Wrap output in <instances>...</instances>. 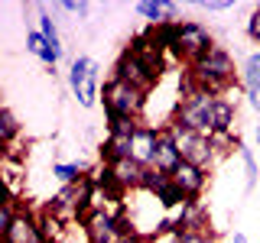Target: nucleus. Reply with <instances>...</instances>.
<instances>
[{
	"instance_id": "nucleus-11",
	"label": "nucleus",
	"mask_w": 260,
	"mask_h": 243,
	"mask_svg": "<svg viewBox=\"0 0 260 243\" xmlns=\"http://www.w3.org/2000/svg\"><path fill=\"white\" fill-rule=\"evenodd\" d=\"M143 172L146 169L134 159H120V162H111L108 166V175L111 182L117 185V191H130V188H140L143 185Z\"/></svg>"
},
{
	"instance_id": "nucleus-29",
	"label": "nucleus",
	"mask_w": 260,
	"mask_h": 243,
	"mask_svg": "<svg viewBox=\"0 0 260 243\" xmlns=\"http://www.w3.org/2000/svg\"><path fill=\"white\" fill-rule=\"evenodd\" d=\"M247 36L254 39V43H260V7L250 13V20H247Z\"/></svg>"
},
{
	"instance_id": "nucleus-13",
	"label": "nucleus",
	"mask_w": 260,
	"mask_h": 243,
	"mask_svg": "<svg viewBox=\"0 0 260 243\" xmlns=\"http://www.w3.org/2000/svg\"><path fill=\"white\" fill-rule=\"evenodd\" d=\"M241 91L247 94V104L254 110H260V49L250 52L244 59V68H241Z\"/></svg>"
},
{
	"instance_id": "nucleus-1",
	"label": "nucleus",
	"mask_w": 260,
	"mask_h": 243,
	"mask_svg": "<svg viewBox=\"0 0 260 243\" xmlns=\"http://www.w3.org/2000/svg\"><path fill=\"white\" fill-rule=\"evenodd\" d=\"M215 101H218L215 94L202 91V88L192 81V75H185L182 97H179L173 124L185 127V130H195V133H202V136H211V110H215Z\"/></svg>"
},
{
	"instance_id": "nucleus-2",
	"label": "nucleus",
	"mask_w": 260,
	"mask_h": 243,
	"mask_svg": "<svg viewBox=\"0 0 260 243\" xmlns=\"http://www.w3.org/2000/svg\"><path fill=\"white\" fill-rule=\"evenodd\" d=\"M189 75H192V81L202 88V91H208L215 97H224V91L234 85V59H231L228 49L215 46L205 59H199L192 65Z\"/></svg>"
},
{
	"instance_id": "nucleus-24",
	"label": "nucleus",
	"mask_w": 260,
	"mask_h": 243,
	"mask_svg": "<svg viewBox=\"0 0 260 243\" xmlns=\"http://www.w3.org/2000/svg\"><path fill=\"white\" fill-rule=\"evenodd\" d=\"M173 243H215L211 230H173Z\"/></svg>"
},
{
	"instance_id": "nucleus-31",
	"label": "nucleus",
	"mask_w": 260,
	"mask_h": 243,
	"mask_svg": "<svg viewBox=\"0 0 260 243\" xmlns=\"http://www.w3.org/2000/svg\"><path fill=\"white\" fill-rule=\"evenodd\" d=\"M257 143H260V127H257Z\"/></svg>"
},
{
	"instance_id": "nucleus-6",
	"label": "nucleus",
	"mask_w": 260,
	"mask_h": 243,
	"mask_svg": "<svg viewBox=\"0 0 260 243\" xmlns=\"http://www.w3.org/2000/svg\"><path fill=\"white\" fill-rule=\"evenodd\" d=\"M169 133H173L176 140V149L179 156H182V162H192V166L199 169H211V162H215V149H211V136H202L195 133V130H185L179 124H169Z\"/></svg>"
},
{
	"instance_id": "nucleus-4",
	"label": "nucleus",
	"mask_w": 260,
	"mask_h": 243,
	"mask_svg": "<svg viewBox=\"0 0 260 243\" xmlns=\"http://www.w3.org/2000/svg\"><path fill=\"white\" fill-rule=\"evenodd\" d=\"M211 49H215V39H211V32L202 26V23L185 20V23H179V29H176V43H173V49H169V52H173L176 59H182V62L195 65L199 59H205Z\"/></svg>"
},
{
	"instance_id": "nucleus-15",
	"label": "nucleus",
	"mask_w": 260,
	"mask_h": 243,
	"mask_svg": "<svg viewBox=\"0 0 260 243\" xmlns=\"http://www.w3.org/2000/svg\"><path fill=\"white\" fill-rule=\"evenodd\" d=\"M101 159H104V166L120 162V159H134V136L108 133V140H104V146H101Z\"/></svg>"
},
{
	"instance_id": "nucleus-12",
	"label": "nucleus",
	"mask_w": 260,
	"mask_h": 243,
	"mask_svg": "<svg viewBox=\"0 0 260 243\" xmlns=\"http://www.w3.org/2000/svg\"><path fill=\"white\" fill-rule=\"evenodd\" d=\"M179 166H182V156H179V149H176L173 133H169V127H159V143H156V156H153L150 169H159V172L173 175Z\"/></svg>"
},
{
	"instance_id": "nucleus-17",
	"label": "nucleus",
	"mask_w": 260,
	"mask_h": 243,
	"mask_svg": "<svg viewBox=\"0 0 260 243\" xmlns=\"http://www.w3.org/2000/svg\"><path fill=\"white\" fill-rule=\"evenodd\" d=\"M36 217H39V227H43L46 243H62V240H65V233H69V230H65V221H62V217L55 214V211L49 208V205L39 211Z\"/></svg>"
},
{
	"instance_id": "nucleus-26",
	"label": "nucleus",
	"mask_w": 260,
	"mask_h": 243,
	"mask_svg": "<svg viewBox=\"0 0 260 243\" xmlns=\"http://www.w3.org/2000/svg\"><path fill=\"white\" fill-rule=\"evenodd\" d=\"M241 159H244V169H247V185H244V188L247 191H254V185H257V162H254V152L247 149V146H241Z\"/></svg>"
},
{
	"instance_id": "nucleus-5",
	"label": "nucleus",
	"mask_w": 260,
	"mask_h": 243,
	"mask_svg": "<svg viewBox=\"0 0 260 243\" xmlns=\"http://www.w3.org/2000/svg\"><path fill=\"white\" fill-rule=\"evenodd\" d=\"M69 88L81 107H94L98 97H101V65L88 55H78L69 68Z\"/></svg>"
},
{
	"instance_id": "nucleus-25",
	"label": "nucleus",
	"mask_w": 260,
	"mask_h": 243,
	"mask_svg": "<svg viewBox=\"0 0 260 243\" xmlns=\"http://www.w3.org/2000/svg\"><path fill=\"white\" fill-rule=\"evenodd\" d=\"M55 10L72 13V16H78V20H85L88 10H91V4H88V0H62V4H55Z\"/></svg>"
},
{
	"instance_id": "nucleus-27",
	"label": "nucleus",
	"mask_w": 260,
	"mask_h": 243,
	"mask_svg": "<svg viewBox=\"0 0 260 243\" xmlns=\"http://www.w3.org/2000/svg\"><path fill=\"white\" fill-rule=\"evenodd\" d=\"M43 49H46V36L39 29H29L26 32V52L36 55V59H43Z\"/></svg>"
},
{
	"instance_id": "nucleus-23",
	"label": "nucleus",
	"mask_w": 260,
	"mask_h": 243,
	"mask_svg": "<svg viewBox=\"0 0 260 243\" xmlns=\"http://www.w3.org/2000/svg\"><path fill=\"white\" fill-rule=\"evenodd\" d=\"M143 124L134 117H108V133H117V136H134Z\"/></svg>"
},
{
	"instance_id": "nucleus-14",
	"label": "nucleus",
	"mask_w": 260,
	"mask_h": 243,
	"mask_svg": "<svg viewBox=\"0 0 260 243\" xmlns=\"http://www.w3.org/2000/svg\"><path fill=\"white\" fill-rule=\"evenodd\" d=\"M156 143H159V127H140L134 133V162H140L143 169L153 166V156H156Z\"/></svg>"
},
{
	"instance_id": "nucleus-8",
	"label": "nucleus",
	"mask_w": 260,
	"mask_h": 243,
	"mask_svg": "<svg viewBox=\"0 0 260 243\" xmlns=\"http://www.w3.org/2000/svg\"><path fill=\"white\" fill-rule=\"evenodd\" d=\"M4 243H46V237H43V227H39V217L32 214L29 208H20L16 211V221H13V227L0 237Z\"/></svg>"
},
{
	"instance_id": "nucleus-10",
	"label": "nucleus",
	"mask_w": 260,
	"mask_h": 243,
	"mask_svg": "<svg viewBox=\"0 0 260 243\" xmlns=\"http://www.w3.org/2000/svg\"><path fill=\"white\" fill-rule=\"evenodd\" d=\"M173 185L189 201H195V198H202V191H205V185H208V172L199 169V166H192V162H182L173 172Z\"/></svg>"
},
{
	"instance_id": "nucleus-22",
	"label": "nucleus",
	"mask_w": 260,
	"mask_h": 243,
	"mask_svg": "<svg viewBox=\"0 0 260 243\" xmlns=\"http://www.w3.org/2000/svg\"><path fill=\"white\" fill-rule=\"evenodd\" d=\"M16 133H20V124H16L13 110L4 107V110H0V140H4V149H7V146H13Z\"/></svg>"
},
{
	"instance_id": "nucleus-28",
	"label": "nucleus",
	"mask_w": 260,
	"mask_h": 243,
	"mask_svg": "<svg viewBox=\"0 0 260 243\" xmlns=\"http://www.w3.org/2000/svg\"><path fill=\"white\" fill-rule=\"evenodd\" d=\"M195 4L202 7V10H208V13H224V10H231V0H195Z\"/></svg>"
},
{
	"instance_id": "nucleus-32",
	"label": "nucleus",
	"mask_w": 260,
	"mask_h": 243,
	"mask_svg": "<svg viewBox=\"0 0 260 243\" xmlns=\"http://www.w3.org/2000/svg\"><path fill=\"white\" fill-rule=\"evenodd\" d=\"M0 243H4V240H0Z\"/></svg>"
},
{
	"instance_id": "nucleus-16",
	"label": "nucleus",
	"mask_w": 260,
	"mask_h": 243,
	"mask_svg": "<svg viewBox=\"0 0 260 243\" xmlns=\"http://www.w3.org/2000/svg\"><path fill=\"white\" fill-rule=\"evenodd\" d=\"M234 107H238V101L218 97L215 110H211V133H234Z\"/></svg>"
},
{
	"instance_id": "nucleus-3",
	"label": "nucleus",
	"mask_w": 260,
	"mask_h": 243,
	"mask_svg": "<svg viewBox=\"0 0 260 243\" xmlns=\"http://www.w3.org/2000/svg\"><path fill=\"white\" fill-rule=\"evenodd\" d=\"M101 101H104V113L108 117H134L140 120V113L146 107V91L137 85H127L120 78H111L101 91Z\"/></svg>"
},
{
	"instance_id": "nucleus-7",
	"label": "nucleus",
	"mask_w": 260,
	"mask_h": 243,
	"mask_svg": "<svg viewBox=\"0 0 260 243\" xmlns=\"http://www.w3.org/2000/svg\"><path fill=\"white\" fill-rule=\"evenodd\" d=\"M114 78H120V81H127V85H137V88H143V91H150L153 85H156V78L159 75H153L146 65L137 59L134 52H120V59H117V65H114Z\"/></svg>"
},
{
	"instance_id": "nucleus-21",
	"label": "nucleus",
	"mask_w": 260,
	"mask_h": 243,
	"mask_svg": "<svg viewBox=\"0 0 260 243\" xmlns=\"http://www.w3.org/2000/svg\"><path fill=\"white\" fill-rule=\"evenodd\" d=\"M39 10V16H36V23H39V32L49 39V43H62L59 39V26H55V20H52V13H49V7L46 4H32Z\"/></svg>"
},
{
	"instance_id": "nucleus-18",
	"label": "nucleus",
	"mask_w": 260,
	"mask_h": 243,
	"mask_svg": "<svg viewBox=\"0 0 260 243\" xmlns=\"http://www.w3.org/2000/svg\"><path fill=\"white\" fill-rule=\"evenodd\" d=\"M137 13H140L150 26H162V23H169L166 20V4H162V0H140V4H137Z\"/></svg>"
},
{
	"instance_id": "nucleus-30",
	"label": "nucleus",
	"mask_w": 260,
	"mask_h": 243,
	"mask_svg": "<svg viewBox=\"0 0 260 243\" xmlns=\"http://www.w3.org/2000/svg\"><path fill=\"white\" fill-rule=\"evenodd\" d=\"M231 243H250V240L244 237V233H234V240H231Z\"/></svg>"
},
{
	"instance_id": "nucleus-9",
	"label": "nucleus",
	"mask_w": 260,
	"mask_h": 243,
	"mask_svg": "<svg viewBox=\"0 0 260 243\" xmlns=\"http://www.w3.org/2000/svg\"><path fill=\"white\" fill-rule=\"evenodd\" d=\"M127 52H134L137 59H140L146 68L153 71V75H162V52H166V49H162L156 39L150 36V29H146V32H137V36L127 43Z\"/></svg>"
},
{
	"instance_id": "nucleus-19",
	"label": "nucleus",
	"mask_w": 260,
	"mask_h": 243,
	"mask_svg": "<svg viewBox=\"0 0 260 243\" xmlns=\"http://www.w3.org/2000/svg\"><path fill=\"white\" fill-rule=\"evenodd\" d=\"M52 175L59 178L62 185H75L85 178V166L81 162H52Z\"/></svg>"
},
{
	"instance_id": "nucleus-20",
	"label": "nucleus",
	"mask_w": 260,
	"mask_h": 243,
	"mask_svg": "<svg viewBox=\"0 0 260 243\" xmlns=\"http://www.w3.org/2000/svg\"><path fill=\"white\" fill-rule=\"evenodd\" d=\"M169 185H173V175H169V172H159V169H146L140 188H143V191H150L153 198H156V194H159L162 188H169Z\"/></svg>"
}]
</instances>
